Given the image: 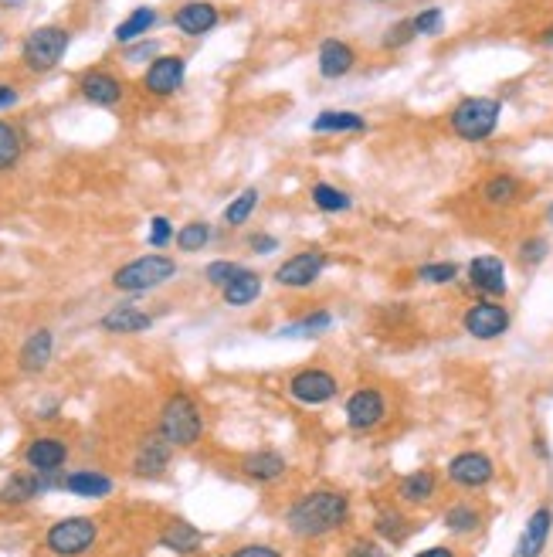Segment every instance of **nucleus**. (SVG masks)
<instances>
[{
    "instance_id": "obj_41",
    "label": "nucleus",
    "mask_w": 553,
    "mask_h": 557,
    "mask_svg": "<svg viewBox=\"0 0 553 557\" xmlns=\"http://www.w3.org/2000/svg\"><path fill=\"white\" fill-rule=\"evenodd\" d=\"M414 38H418V34H414L411 17H401V21H394L391 28L384 31V38H380V48H384V51H401V48H408Z\"/></svg>"
},
{
    "instance_id": "obj_51",
    "label": "nucleus",
    "mask_w": 553,
    "mask_h": 557,
    "mask_svg": "<svg viewBox=\"0 0 553 557\" xmlns=\"http://www.w3.org/2000/svg\"><path fill=\"white\" fill-rule=\"evenodd\" d=\"M547 218H550V225H553V204H550V211H547Z\"/></svg>"
},
{
    "instance_id": "obj_3",
    "label": "nucleus",
    "mask_w": 553,
    "mask_h": 557,
    "mask_svg": "<svg viewBox=\"0 0 553 557\" xmlns=\"http://www.w3.org/2000/svg\"><path fill=\"white\" fill-rule=\"evenodd\" d=\"M157 432L167 439L174 449H190V445L201 442L204 435V415L201 408L194 405V398L184 391L170 394L167 401H163V411H160V428Z\"/></svg>"
},
{
    "instance_id": "obj_6",
    "label": "nucleus",
    "mask_w": 553,
    "mask_h": 557,
    "mask_svg": "<svg viewBox=\"0 0 553 557\" xmlns=\"http://www.w3.org/2000/svg\"><path fill=\"white\" fill-rule=\"evenodd\" d=\"M330 269V255L323 248H302V252H292L289 259H282L275 265L272 279L275 286L292 289V293H302V289H313L319 279Z\"/></svg>"
},
{
    "instance_id": "obj_42",
    "label": "nucleus",
    "mask_w": 553,
    "mask_h": 557,
    "mask_svg": "<svg viewBox=\"0 0 553 557\" xmlns=\"http://www.w3.org/2000/svg\"><path fill=\"white\" fill-rule=\"evenodd\" d=\"M241 269V262L235 259H214V262H207V269H204V279H207V286H214L221 293L224 286L231 282V276Z\"/></svg>"
},
{
    "instance_id": "obj_43",
    "label": "nucleus",
    "mask_w": 553,
    "mask_h": 557,
    "mask_svg": "<svg viewBox=\"0 0 553 557\" xmlns=\"http://www.w3.org/2000/svg\"><path fill=\"white\" fill-rule=\"evenodd\" d=\"M177 238V231H174V225H170V218H163V214H157V218L150 221V245L157 248H167L170 242H174Z\"/></svg>"
},
{
    "instance_id": "obj_29",
    "label": "nucleus",
    "mask_w": 553,
    "mask_h": 557,
    "mask_svg": "<svg viewBox=\"0 0 553 557\" xmlns=\"http://www.w3.org/2000/svg\"><path fill=\"white\" fill-rule=\"evenodd\" d=\"M333 327H336V316L330 310H309L306 316H299V320L285 323L279 330V337L309 340V337H323V333H330Z\"/></svg>"
},
{
    "instance_id": "obj_17",
    "label": "nucleus",
    "mask_w": 553,
    "mask_h": 557,
    "mask_svg": "<svg viewBox=\"0 0 553 557\" xmlns=\"http://www.w3.org/2000/svg\"><path fill=\"white\" fill-rule=\"evenodd\" d=\"M170 456H174V445H170L163 435H146L140 442V449H136V459H133V473L143 476V479H157L163 476V469L170 466Z\"/></svg>"
},
{
    "instance_id": "obj_11",
    "label": "nucleus",
    "mask_w": 553,
    "mask_h": 557,
    "mask_svg": "<svg viewBox=\"0 0 553 557\" xmlns=\"http://www.w3.org/2000/svg\"><path fill=\"white\" fill-rule=\"evenodd\" d=\"M445 476H448V483H455L459 490H482V486H489L492 479H496V462H492L486 452L465 449L459 456L448 459Z\"/></svg>"
},
{
    "instance_id": "obj_28",
    "label": "nucleus",
    "mask_w": 553,
    "mask_h": 557,
    "mask_svg": "<svg viewBox=\"0 0 553 557\" xmlns=\"http://www.w3.org/2000/svg\"><path fill=\"white\" fill-rule=\"evenodd\" d=\"M62 490L72 496H82V500H102V496L112 493V479L99 469H79V473H68Z\"/></svg>"
},
{
    "instance_id": "obj_34",
    "label": "nucleus",
    "mask_w": 553,
    "mask_h": 557,
    "mask_svg": "<svg viewBox=\"0 0 553 557\" xmlns=\"http://www.w3.org/2000/svg\"><path fill=\"white\" fill-rule=\"evenodd\" d=\"M377 537H384L387 544H404L408 541V534H411V527H408V517H404L401 510L397 507H384L377 513Z\"/></svg>"
},
{
    "instance_id": "obj_7",
    "label": "nucleus",
    "mask_w": 553,
    "mask_h": 557,
    "mask_svg": "<svg viewBox=\"0 0 553 557\" xmlns=\"http://www.w3.org/2000/svg\"><path fill=\"white\" fill-rule=\"evenodd\" d=\"M95 537H99V524L89 517H65L48 527L45 544L55 557H82L92 551Z\"/></svg>"
},
{
    "instance_id": "obj_13",
    "label": "nucleus",
    "mask_w": 553,
    "mask_h": 557,
    "mask_svg": "<svg viewBox=\"0 0 553 557\" xmlns=\"http://www.w3.org/2000/svg\"><path fill=\"white\" fill-rule=\"evenodd\" d=\"M187 79V58L184 55H157L143 75V89L150 96H174Z\"/></svg>"
},
{
    "instance_id": "obj_8",
    "label": "nucleus",
    "mask_w": 553,
    "mask_h": 557,
    "mask_svg": "<svg viewBox=\"0 0 553 557\" xmlns=\"http://www.w3.org/2000/svg\"><path fill=\"white\" fill-rule=\"evenodd\" d=\"M462 327L472 340H499L506 337L509 327H513V313L503 299H486L479 296L469 310L462 313Z\"/></svg>"
},
{
    "instance_id": "obj_47",
    "label": "nucleus",
    "mask_w": 553,
    "mask_h": 557,
    "mask_svg": "<svg viewBox=\"0 0 553 557\" xmlns=\"http://www.w3.org/2000/svg\"><path fill=\"white\" fill-rule=\"evenodd\" d=\"M231 557H282V551L272 544H241Z\"/></svg>"
},
{
    "instance_id": "obj_18",
    "label": "nucleus",
    "mask_w": 553,
    "mask_h": 557,
    "mask_svg": "<svg viewBox=\"0 0 553 557\" xmlns=\"http://www.w3.org/2000/svg\"><path fill=\"white\" fill-rule=\"evenodd\" d=\"M262 293H265V276L258 269L241 265L235 276H231L228 286L221 289V299H224V306H231V310H245V306H252Z\"/></svg>"
},
{
    "instance_id": "obj_20",
    "label": "nucleus",
    "mask_w": 553,
    "mask_h": 557,
    "mask_svg": "<svg viewBox=\"0 0 553 557\" xmlns=\"http://www.w3.org/2000/svg\"><path fill=\"white\" fill-rule=\"evenodd\" d=\"M55 476H41V473H34V469H28V473H14L4 486H0V503H28L34 496L51 490V486L65 483V479H55Z\"/></svg>"
},
{
    "instance_id": "obj_25",
    "label": "nucleus",
    "mask_w": 553,
    "mask_h": 557,
    "mask_svg": "<svg viewBox=\"0 0 553 557\" xmlns=\"http://www.w3.org/2000/svg\"><path fill=\"white\" fill-rule=\"evenodd\" d=\"M438 496V473L435 469H414V473L401 476L397 483V500L408 507H425Z\"/></svg>"
},
{
    "instance_id": "obj_2",
    "label": "nucleus",
    "mask_w": 553,
    "mask_h": 557,
    "mask_svg": "<svg viewBox=\"0 0 553 557\" xmlns=\"http://www.w3.org/2000/svg\"><path fill=\"white\" fill-rule=\"evenodd\" d=\"M503 119V102L496 96H465L448 113V130L462 143H482L499 130Z\"/></svg>"
},
{
    "instance_id": "obj_40",
    "label": "nucleus",
    "mask_w": 553,
    "mask_h": 557,
    "mask_svg": "<svg viewBox=\"0 0 553 557\" xmlns=\"http://www.w3.org/2000/svg\"><path fill=\"white\" fill-rule=\"evenodd\" d=\"M21 157V133L0 119V170H11Z\"/></svg>"
},
{
    "instance_id": "obj_21",
    "label": "nucleus",
    "mask_w": 553,
    "mask_h": 557,
    "mask_svg": "<svg viewBox=\"0 0 553 557\" xmlns=\"http://www.w3.org/2000/svg\"><path fill=\"white\" fill-rule=\"evenodd\" d=\"M309 130L319 136H353L367 133V116L353 113V109H319L309 123Z\"/></svg>"
},
{
    "instance_id": "obj_49",
    "label": "nucleus",
    "mask_w": 553,
    "mask_h": 557,
    "mask_svg": "<svg viewBox=\"0 0 553 557\" xmlns=\"http://www.w3.org/2000/svg\"><path fill=\"white\" fill-rule=\"evenodd\" d=\"M414 557H455L452 547H445V544H435V547H425V551H418Z\"/></svg>"
},
{
    "instance_id": "obj_30",
    "label": "nucleus",
    "mask_w": 553,
    "mask_h": 557,
    "mask_svg": "<svg viewBox=\"0 0 553 557\" xmlns=\"http://www.w3.org/2000/svg\"><path fill=\"white\" fill-rule=\"evenodd\" d=\"M442 524H445L448 534L469 537V534H475V530L482 527V510L475 507V503H469V500H459V503H452V507L442 513Z\"/></svg>"
},
{
    "instance_id": "obj_10",
    "label": "nucleus",
    "mask_w": 553,
    "mask_h": 557,
    "mask_svg": "<svg viewBox=\"0 0 553 557\" xmlns=\"http://www.w3.org/2000/svg\"><path fill=\"white\" fill-rule=\"evenodd\" d=\"M343 415H347V425L353 428V432H374V428H380L387 422V398H384V391L370 388V384H360L357 391H350Z\"/></svg>"
},
{
    "instance_id": "obj_5",
    "label": "nucleus",
    "mask_w": 553,
    "mask_h": 557,
    "mask_svg": "<svg viewBox=\"0 0 553 557\" xmlns=\"http://www.w3.org/2000/svg\"><path fill=\"white\" fill-rule=\"evenodd\" d=\"M68 45H72V31L58 28V24H45V28H34L21 45V62L28 72L41 75L51 72L65 58Z\"/></svg>"
},
{
    "instance_id": "obj_23",
    "label": "nucleus",
    "mask_w": 553,
    "mask_h": 557,
    "mask_svg": "<svg viewBox=\"0 0 553 557\" xmlns=\"http://www.w3.org/2000/svg\"><path fill=\"white\" fill-rule=\"evenodd\" d=\"M79 89L92 106H116V102L123 99V82H119L112 72H106V68H92V72H85L79 79Z\"/></svg>"
},
{
    "instance_id": "obj_35",
    "label": "nucleus",
    "mask_w": 553,
    "mask_h": 557,
    "mask_svg": "<svg viewBox=\"0 0 553 557\" xmlns=\"http://www.w3.org/2000/svg\"><path fill=\"white\" fill-rule=\"evenodd\" d=\"M211 238H214V228L207 225V221H187V225H180L174 245L180 252L194 255V252H204V248L211 245Z\"/></svg>"
},
{
    "instance_id": "obj_52",
    "label": "nucleus",
    "mask_w": 553,
    "mask_h": 557,
    "mask_svg": "<svg viewBox=\"0 0 553 557\" xmlns=\"http://www.w3.org/2000/svg\"><path fill=\"white\" fill-rule=\"evenodd\" d=\"M370 4H391V0H370Z\"/></svg>"
},
{
    "instance_id": "obj_31",
    "label": "nucleus",
    "mask_w": 553,
    "mask_h": 557,
    "mask_svg": "<svg viewBox=\"0 0 553 557\" xmlns=\"http://www.w3.org/2000/svg\"><path fill=\"white\" fill-rule=\"evenodd\" d=\"M160 544L174 554H197L204 544V534L194 524H187V520H174V524L160 534Z\"/></svg>"
},
{
    "instance_id": "obj_16",
    "label": "nucleus",
    "mask_w": 553,
    "mask_h": 557,
    "mask_svg": "<svg viewBox=\"0 0 553 557\" xmlns=\"http://www.w3.org/2000/svg\"><path fill=\"white\" fill-rule=\"evenodd\" d=\"M174 24L187 38H204V34H211L221 24V11L214 4H207V0H190V4L177 7Z\"/></svg>"
},
{
    "instance_id": "obj_12",
    "label": "nucleus",
    "mask_w": 553,
    "mask_h": 557,
    "mask_svg": "<svg viewBox=\"0 0 553 557\" xmlns=\"http://www.w3.org/2000/svg\"><path fill=\"white\" fill-rule=\"evenodd\" d=\"M465 282L475 296L486 299H503L509 293V276H506V262L499 255H475V259L465 265Z\"/></svg>"
},
{
    "instance_id": "obj_46",
    "label": "nucleus",
    "mask_w": 553,
    "mask_h": 557,
    "mask_svg": "<svg viewBox=\"0 0 553 557\" xmlns=\"http://www.w3.org/2000/svg\"><path fill=\"white\" fill-rule=\"evenodd\" d=\"M343 557H391L377 541H353Z\"/></svg>"
},
{
    "instance_id": "obj_4",
    "label": "nucleus",
    "mask_w": 553,
    "mask_h": 557,
    "mask_svg": "<svg viewBox=\"0 0 553 557\" xmlns=\"http://www.w3.org/2000/svg\"><path fill=\"white\" fill-rule=\"evenodd\" d=\"M174 276H177V262L170 259V255L150 252V255H140V259L119 265V269L112 272V286H116L119 293H150V289L167 286Z\"/></svg>"
},
{
    "instance_id": "obj_9",
    "label": "nucleus",
    "mask_w": 553,
    "mask_h": 557,
    "mask_svg": "<svg viewBox=\"0 0 553 557\" xmlns=\"http://www.w3.org/2000/svg\"><path fill=\"white\" fill-rule=\"evenodd\" d=\"M289 394L306 408H323L340 394V381L326 367H302L289 377Z\"/></svg>"
},
{
    "instance_id": "obj_27",
    "label": "nucleus",
    "mask_w": 553,
    "mask_h": 557,
    "mask_svg": "<svg viewBox=\"0 0 553 557\" xmlns=\"http://www.w3.org/2000/svg\"><path fill=\"white\" fill-rule=\"evenodd\" d=\"M99 327L106 333H146L153 327V316L143 313L140 306H133V303H119L102 316Z\"/></svg>"
},
{
    "instance_id": "obj_48",
    "label": "nucleus",
    "mask_w": 553,
    "mask_h": 557,
    "mask_svg": "<svg viewBox=\"0 0 553 557\" xmlns=\"http://www.w3.org/2000/svg\"><path fill=\"white\" fill-rule=\"evenodd\" d=\"M17 89L14 85H7V82H0V109H11V106H17Z\"/></svg>"
},
{
    "instance_id": "obj_53",
    "label": "nucleus",
    "mask_w": 553,
    "mask_h": 557,
    "mask_svg": "<svg viewBox=\"0 0 553 557\" xmlns=\"http://www.w3.org/2000/svg\"><path fill=\"white\" fill-rule=\"evenodd\" d=\"M14 4H24V0H14Z\"/></svg>"
},
{
    "instance_id": "obj_1",
    "label": "nucleus",
    "mask_w": 553,
    "mask_h": 557,
    "mask_svg": "<svg viewBox=\"0 0 553 557\" xmlns=\"http://www.w3.org/2000/svg\"><path fill=\"white\" fill-rule=\"evenodd\" d=\"M350 520V496L340 490H309L285 510V527L299 541H323Z\"/></svg>"
},
{
    "instance_id": "obj_19",
    "label": "nucleus",
    "mask_w": 553,
    "mask_h": 557,
    "mask_svg": "<svg viewBox=\"0 0 553 557\" xmlns=\"http://www.w3.org/2000/svg\"><path fill=\"white\" fill-rule=\"evenodd\" d=\"M65 459H68V445L62 439H51V435H41V439L28 442V449H24V462L41 476H55L65 466Z\"/></svg>"
},
{
    "instance_id": "obj_37",
    "label": "nucleus",
    "mask_w": 553,
    "mask_h": 557,
    "mask_svg": "<svg viewBox=\"0 0 553 557\" xmlns=\"http://www.w3.org/2000/svg\"><path fill=\"white\" fill-rule=\"evenodd\" d=\"M462 276V265L459 262H425L414 269V279L425 282V286H452L455 279Z\"/></svg>"
},
{
    "instance_id": "obj_39",
    "label": "nucleus",
    "mask_w": 553,
    "mask_h": 557,
    "mask_svg": "<svg viewBox=\"0 0 553 557\" xmlns=\"http://www.w3.org/2000/svg\"><path fill=\"white\" fill-rule=\"evenodd\" d=\"M411 24L418 38H438V34L445 31V11L442 7H421V11L411 17Z\"/></svg>"
},
{
    "instance_id": "obj_14",
    "label": "nucleus",
    "mask_w": 553,
    "mask_h": 557,
    "mask_svg": "<svg viewBox=\"0 0 553 557\" xmlns=\"http://www.w3.org/2000/svg\"><path fill=\"white\" fill-rule=\"evenodd\" d=\"M360 62V55H357V48L350 45V41H343V38H323L319 41V48H316V68H319V75L323 79H347V75L357 68Z\"/></svg>"
},
{
    "instance_id": "obj_36",
    "label": "nucleus",
    "mask_w": 553,
    "mask_h": 557,
    "mask_svg": "<svg viewBox=\"0 0 553 557\" xmlns=\"http://www.w3.org/2000/svg\"><path fill=\"white\" fill-rule=\"evenodd\" d=\"M258 201H262V191H258V187H245V191H241V194L235 197V201H231L228 208H224V225H228V228L245 225V221L255 214Z\"/></svg>"
},
{
    "instance_id": "obj_50",
    "label": "nucleus",
    "mask_w": 553,
    "mask_h": 557,
    "mask_svg": "<svg viewBox=\"0 0 553 557\" xmlns=\"http://www.w3.org/2000/svg\"><path fill=\"white\" fill-rule=\"evenodd\" d=\"M537 41H540L543 48H553V24H547V28L537 34Z\"/></svg>"
},
{
    "instance_id": "obj_15",
    "label": "nucleus",
    "mask_w": 553,
    "mask_h": 557,
    "mask_svg": "<svg viewBox=\"0 0 553 557\" xmlns=\"http://www.w3.org/2000/svg\"><path fill=\"white\" fill-rule=\"evenodd\" d=\"M550 534H553V510L537 507L530 513L520 541L513 547V557H543V551H547V544H550Z\"/></svg>"
},
{
    "instance_id": "obj_22",
    "label": "nucleus",
    "mask_w": 553,
    "mask_h": 557,
    "mask_svg": "<svg viewBox=\"0 0 553 557\" xmlns=\"http://www.w3.org/2000/svg\"><path fill=\"white\" fill-rule=\"evenodd\" d=\"M241 473H245L252 483H262L269 486L275 479H282L289 473V462H285L282 452L275 449H258V452H248L245 459H241Z\"/></svg>"
},
{
    "instance_id": "obj_26",
    "label": "nucleus",
    "mask_w": 553,
    "mask_h": 557,
    "mask_svg": "<svg viewBox=\"0 0 553 557\" xmlns=\"http://www.w3.org/2000/svg\"><path fill=\"white\" fill-rule=\"evenodd\" d=\"M51 354H55V337L51 330H34L28 340L21 344V354H17V364H21L24 374H41L51 364Z\"/></svg>"
},
{
    "instance_id": "obj_32",
    "label": "nucleus",
    "mask_w": 553,
    "mask_h": 557,
    "mask_svg": "<svg viewBox=\"0 0 553 557\" xmlns=\"http://www.w3.org/2000/svg\"><path fill=\"white\" fill-rule=\"evenodd\" d=\"M309 201H313V208L323 214H347L353 208V197L343 191V187L326 184V181L309 187Z\"/></svg>"
},
{
    "instance_id": "obj_24",
    "label": "nucleus",
    "mask_w": 553,
    "mask_h": 557,
    "mask_svg": "<svg viewBox=\"0 0 553 557\" xmlns=\"http://www.w3.org/2000/svg\"><path fill=\"white\" fill-rule=\"evenodd\" d=\"M526 194V184L520 181L516 174H492L486 184L479 187V197L482 204H489V208H513V204H520Z\"/></svg>"
},
{
    "instance_id": "obj_38",
    "label": "nucleus",
    "mask_w": 553,
    "mask_h": 557,
    "mask_svg": "<svg viewBox=\"0 0 553 557\" xmlns=\"http://www.w3.org/2000/svg\"><path fill=\"white\" fill-rule=\"evenodd\" d=\"M550 255V242L543 235H526L520 245H516V262L523 265V269H540L543 262H547Z\"/></svg>"
},
{
    "instance_id": "obj_44",
    "label": "nucleus",
    "mask_w": 553,
    "mask_h": 557,
    "mask_svg": "<svg viewBox=\"0 0 553 557\" xmlns=\"http://www.w3.org/2000/svg\"><path fill=\"white\" fill-rule=\"evenodd\" d=\"M248 248H252V255H275L279 252V238L269 235V231H255V235L248 238Z\"/></svg>"
},
{
    "instance_id": "obj_45",
    "label": "nucleus",
    "mask_w": 553,
    "mask_h": 557,
    "mask_svg": "<svg viewBox=\"0 0 553 557\" xmlns=\"http://www.w3.org/2000/svg\"><path fill=\"white\" fill-rule=\"evenodd\" d=\"M157 41H140V45H133V48H126V62H133V65H140V62H153L157 58Z\"/></svg>"
},
{
    "instance_id": "obj_33",
    "label": "nucleus",
    "mask_w": 553,
    "mask_h": 557,
    "mask_svg": "<svg viewBox=\"0 0 553 557\" xmlns=\"http://www.w3.org/2000/svg\"><path fill=\"white\" fill-rule=\"evenodd\" d=\"M153 24H157V7H136L126 21L116 24V41L119 45H133V41H140L143 34L153 31Z\"/></svg>"
}]
</instances>
